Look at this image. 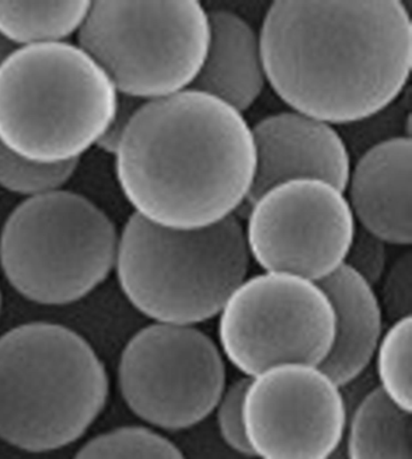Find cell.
I'll use <instances>...</instances> for the list:
<instances>
[{"label":"cell","instance_id":"1","mask_svg":"<svg viewBox=\"0 0 412 459\" xmlns=\"http://www.w3.org/2000/svg\"><path fill=\"white\" fill-rule=\"evenodd\" d=\"M259 39L278 99L331 126L368 119L408 86L412 22L399 0H277Z\"/></svg>","mask_w":412,"mask_h":459},{"label":"cell","instance_id":"2","mask_svg":"<svg viewBox=\"0 0 412 459\" xmlns=\"http://www.w3.org/2000/svg\"><path fill=\"white\" fill-rule=\"evenodd\" d=\"M114 156L118 187L134 213L180 231L236 215L257 169L243 114L193 89L143 103Z\"/></svg>","mask_w":412,"mask_h":459},{"label":"cell","instance_id":"3","mask_svg":"<svg viewBox=\"0 0 412 459\" xmlns=\"http://www.w3.org/2000/svg\"><path fill=\"white\" fill-rule=\"evenodd\" d=\"M110 378L89 341L55 323L0 336V439L30 454L61 450L103 412Z\"/></svg>","mask_w":412,"mask_h":459},{"label":"cell","instance_id":"4","mask_svg":"<svg viewBox=\"0 0 412 459\" xmlns=\"http://www.w3.org/2000/svg\"><path fill=\"white\" fill-rule=\"evenodd\" d=\"M118 106L113 83L79 45L19 48L0 67V144L28 161L79 162Z\"/></svg>","mask_w":412,"mask_h":459},{"label":"cell","instance_id":"5","mask_svg":"<svg viewBox=\"0 0 412 459\" xmlns=\"http://www.w3.org/2000/svg\"><path fill=\"white\" fill-rule=\"evenodd\" d=\"M250 265L237 215L180 231L134 213L118 235L114 269L126 300L142 316L159 325L198 326L218 317Z\"/></svg>","mask_w":412,"mask_h":459},{"label":"cell","instance_id":"6","mask_svg":"<svg viewBox=\"0 0 412 459\" xmlns=\"http://www.w3.org/2000/svg\"><path fill=\"white\" fill-rule=\"evenodd\" d=\"M118 234L89 198L57 190L27 198L0 232V267L34 304L66 306L96 290L114 270Z\"/></svg>","mask_w":412,"mask_h":459},{"label":"cell","instance_id":"7","mask_svg":"<svg viewBox=\"0 0 412 459\" xmlns=\"http://www.w3.org/2000/svg\"><path fill=\"white\" fill-rule=\"evenodd\" d=\"M209 44L198 0L91 2L78 45L118 96L149 102L190 89Z\"/></svg>","mask_w":412,"mask_h":459},{"label":"cell","instance_id":"8","mask_svg":"<svg viewBox=\"0 0 412 459\" xmlns=\"http://www.w3.org/2000/svg\"><path fill=\"white\" fill-rule=\"evenodd\" d=\"M216 318L220 352L247 378L279 364L320 367L333 346L329 299L319 283L295 274L247 276Z\"/></svg>","mask_w":412,"mask_h":459},{"label":"cell","instance_id":"9","mask_svg":"<svg viewBox=\"0 0 412 459\" xmlns=\"http://www.w3.org/2000/svg\"><path fill=\"white\" fill-rule=\"evenodd\" d=\"M118 387L143 422L183 432L211 416L228 384L226 361L198 326L152 323L122 350Z\"/></svg>","mask_w":412,"mask_h":459},{"label":"cell","instance_id":"10","mask_svg":"<svg viewBox=\"0 0 412 459\" xmlns=\"http://www.w3.org/2000/svg\"><path fill=\"white\" fill-rule=\"evenodd\" d=\"M248 208L244 239L263 273L320 283L344 265L357 224L337 187L319 179L288 180Z\"/></svg>","mask_w":412,"mask_h":459},{"label":"cell","instance_id":"11","mask_svg":"<svg viewBox=\"0 0 412 459\" xmlns=\"http://www.w3.org/2000/svg\"><path fill=\"white\" fill-rule=\"evenodd\" d=\"M243 427L257 459H330L341 448L347 406L317 365L287 363L248 378Z\"/></svg>","mask_w":412,"mask_h":459},{"label":"cell","instance_id":"12","mask_svg":"<svg viewBox=\"0 0 412 459\" xmlns=\"http://www.w3.org/2000/svg\"><path fill=\"white\" fill-rule=\"evenodd\" d=\"M257 169L246 204L283 182L319 179L345 193L352 159L337 128L298 111L268 115L251 127Z\"/></svg>","mask_w":412,"mask_h":459},{"label":"cell","instance_id":"13","mask_svg":"<svg viewBox=\"0 0 412 459\" xmlns=\"http://www.w3.org/2000/svg\"><path fill=\"white\" fill-rule=\"evenodd\" d=\"M345 193L355 224L387 246L410 247L411 138H394L355 160Z\"/></svg>","mask_w":412,"mask_h":459},{"label":"cell","instance_id":"14","mask_svg":"<svg viewBox=\"0 0 412 459\" xmlns=\"http://www.w3.org/2000/svg\"><path fill=\"white\" fill-rule=\"evenodd\" d=\"M319 284L335 317L333 346L320 368L342 387L372 367L385 332V316L375 288L350 267H338Z\"/></svg>","mask_w":412,"mask_h":459},{"label":"cell","instance_id":"15","mask_svg":"<svg viewBox=\"0 0 412 459\" xmlns=\"http://www.w3.org/2000/svg\"><path fill=\"white\" fill-rule=\"evenodd\" d=\"M207 55L190 89L207 93L244 113L260 99L265 86L259 33L239 13L208 12Z\"/></svg>","mask_w":412,"mask_h":459},{"label":"cell","instance_id":"16","mask_svg":"<svg viewBox=\"0 0 412 459\" xmlns=\"http://www.w3.org/2000/svg\"><path fill=\"white\" fill-rule=\"evenodd\" d=\"M411 413L373 388L348 411L344 459H411Z\"/></svg>","mask_w":412,"mask_h":459},{"label":"cell","instance_id":"17","mask_svg":"<svg viewBox=\"0 0 412 459\" xmlns=\"http://www.w3.org/2000/svg\"><path fill=\"white\" fill-rule=\"evenodd\" d=\"M90 8L91 2H0V36L16 48L65 43Z\"/></svg>","mask_w":412,"mask_h":459},{"label":"cell","instance_id":"18","mask_svg":"<svg viewBox=\"0 0 412 459\" xmlns=\"http://www.w3.org/2000/svg\"><path fill=\"white\" fill-rule=\"evenodd\" d=\"M412 319L390 323L373 353L376 387L394 406L411 413Z\"/></svg>","mask_w":412,"mask_h":459},{"label":"cell","instance_id":"19","mask_svg":"<svg viewBox=\"0 0 412 459\" xmlns=\"http://www.w3.org/2000/svg\"><path fill=\"white\" fill-rule=\"evenodd\" d=\"M73 459H187L180 448L152 428L127 426L93 437Z\"/></svg>","mask_w":412,"mask_h":459},{"label":"cell","instance_id":"20","mask_svg":"<svg viewBox=\"0 0 412 459\" xmlns=\"http://www.w3.org/2000/svg\"><path fill=\"white\" fill-rule=\"evenodd\" d=\"M78 163L41 165L20 158L0 144V187L24 200L54 193L67 186Z\"/></svg>","mask_w":412,"mask_h":459},{"label":"cell","instance_id":"21","mask_svg":"<svg viewBox=\"0 0 412 459\" xmlns=\"http://www.w3.org/2000/svg\"><path fill=\"white\" fill-rule=\"evenodd\" d=\"M351 159L357 160L370 148L394 138H411L410 93L408 89L385 109L359 123L337 127Z\"/></svg>","mask_w":412,"mask_h":459},{"label":"cell","instance_id":"22","mask_svg":"<svg viewBox=\"0 0 412 459\" xmlns=\"http://www.w3.org/2000/svg\"><path fill=\"white\" fill-rule=\"evenodd\" d=\"M248 378L241 377L226 384L212 415L215 416L220 439L236 455L253 458L243 427V398Z\"/></svg>","mask_w":412,"mask_h":459},{"label":"cell","instance_id":"23","mask_svg":"<svg viewBox=\"0 0 412 459\" xmlns=\"http://www.w3.org/2000/svg\"><path fill=\"white\" fill-rule=\"evenodd\" d=\"M379 298L383 316L390 323L411 317L412 253L407 250L387 267L381 281Z\"/></svg>","mask_w":412,"mask_h":459},{"label":"cell","instance_id":"24","mask_svg":"<svg viewBox=\"0 0 412 459\" xmlns=\"http://www.w3.org/2000/svg\"><path fill=\"white\" fill-rule=\"evenodd\" d=\"M344 265L350 267L375 288L389 266V248L381 239L357 226L350 248L346 254Z\"/></svg>","mask_w":412,"mask_h":459},{"label":"cell","instance_id":"25","mask_svg":"<svg viewBox=\"0 0 412 459\" xmlns=\"http://www.w3.org/2000/svg\"><path fill=\"white\" fill-rule=\"evenodd\" d=\"M143 103L145 102H141V100L118 96L117 114H115L110 126L108 127L106 134H104L103 137L101 138V141L96 147L100 148L101 151L107 152V154L114 155L126 126L130 123L131 117H134L136 110H137Z\"/></svg>","mask_w":412,"mask_h":459},{"label":"cell","instance_id":"26","mask_svg":"<svg viewBox=\"0 0 412 459\" xmlns=\"http://www.w3.org/2000/svg\"><path fill=\"white\" fill-rule=\"evenodd\" d=\"M15 50L16 48L12 43H9L4 37L0 36V67Z\"/></svg>","mask_w":412,"mask_h":459},{"label":"cell","instance_id":"27","mask_svg":"<svg viewBox=\"0 0 412 459\" xmlns=\"http://www.w3.org/2000/svg\"><path fill=\"white\" fill-rule=\"evenodd\" d=\"M330 459H344V457H342L341 450H338Z\"/></svg>","mask_w":412,"mask_h":459},{"label":"cell","instance_id":"28","mask_svg":"<svg viewBox=\"0 0 412 459\" xmlns=\"http://www.w3.org/2000/svg\"><path fill=\"white\" fill-rule=\"evenodd\" d=\"M0 311H2V291H0Z\"/></svg>","mask_w":412,"mask_h":459}]
</instances>
